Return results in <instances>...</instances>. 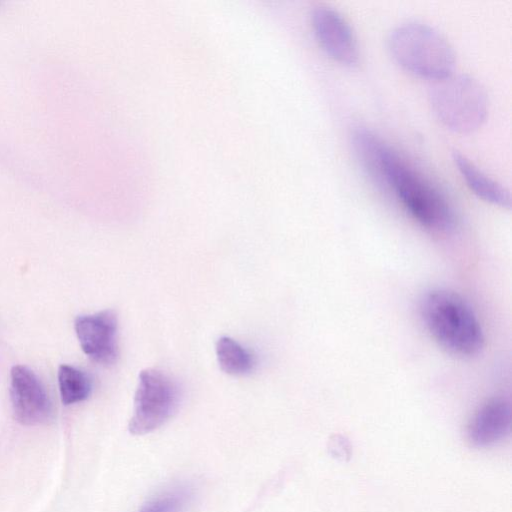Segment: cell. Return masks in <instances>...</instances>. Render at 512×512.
<instances>
[{"label":"cell","mask_w":512,"mask_h":512,"mask_svg":"<svg viewBox=\"0 0 512 512\" xmlns=\"http://www.w3.org/2000/svg\"><path fill=\"white\" fill-rule=\"evenodd\" d=\"M352 140L366 168L386 183L421 226L434 233L454 229L456 216L452 205L428 178L369 130H355Z\"/></svg>","instance_id":"1"},{"label":"cell","mask_w":512,"mask_h":512,"mask_svg":"<svg viewBox=\"0 0 512 512\" xmlns=\"http://www.w3.org/2000/svg\"><path fill=\"white\" fill-rule=\"evenodd\" d=\"M420 311L429 334L448 353L471 358L484 348L482 326L458 293L448 289L430 290L421 300Z\"/></svg>","instance_id":"2"},{"label":"cell","mask_w":512,"mask_h":512,"mask_svg":"<svg viewBox=\"0 0 512 512\" xmlns=\"http://www.w3.org/2000/svg\"><path fill=\"white\" fill-rule=\"evenodd\" d=\"M388 47L393 59L416 76L438 81L453 74L456 59L452 46L427 24L411 22L396 27Z\"/></svg>","instance_id":"3"},{"label":"cell","mask_w":512,"mask_h":512,"mask_svg":"<svg viewBox=\"0 0 512 512\" xmlns=\"http://www.w3.org/2000/svg\"><path fill=\"white\" fill-rule=\"evenodd\" d=\"M429 101L436 118L449 130L468 134L484 123L488 98L483 86L468 75L453 74L435 81Z\"/></svg>","instance_id":"4"},{"label":"cell","mask_w":512,"mask_h":512,"mask_svg":"<svg viewBox=\"0 0 512 512\" xmlns=\"http://www.w3.org/2000/svg\"><path fill=\"white\" fill-rule=\"evenodd\" d=\"M180 401V388L170 376L153 368L142 370L128 424L130 433L142 435L158 429L177 412Z\"/></svg>","instance_id":"5"},{"label":"cell","mask_w":512,"mask_h":512,"mask_svg":"<svg viewBox=\"0 0 512 512\" xmlns=\"http://www.w3.org/2000/svg\"><path fill=\"white\" fill-rule=\"evenodd\" d=\"M10 397L14 416L23 425L43 424L52 416V404L43 383L26 366L11 369Z\"/></svg>","instance_id":"6"},{"label":"cell","mask_w":512,"mask_h":512,"mask_svg":"<svg viewBox=\"0 0 512 512\" xmlns=\"http://www.w3.org/2000/svg\"><path fill=\"white\" fill-rule=\"evenodd\" d=\"M311 24L319 45L329 57L343 65L357 63V39L338 11L327 6L315 7L311 13Z\"/></svg>","instance_id":"7"},{"label":"cell","mask_w":512,"mask_h":512,"mask_svg":"<svg viewBox=\"0 0 512 512\" xmlns=\"http://www.w3.org/2000/svg\"><path fill=\"white\" fill-rule=\"evenodd\" d=\"M83 352L94 362L112 365L118 357V319L113 310L79 315L74 323Z\"/></svg>","instance_id":"8"},{"label":"cell","mask_w":512,"mask_h":512,"mask_svg":"<svg viewBox=\"0 0 512 512\" xmlns=\"http://www.w3.org/2000/svg\"><path fill=\"white\" fill-rule=\"evenodd\" d=\"M511 429V405L504 397H493L481 404L471 416L466 435L470 444L477 448L495 445L503 440Z\"/></svg>","instance_id":"9"},{"label":"cell","mask_w":512,"mask_h":512,"mask_svg":"<svg viewBox=\"0 0 512 512\" xmlns=\"http://www.w3.org/2000/svg\"><path fill=\"white\" fill-rule=\"evenodd\" d=\"M452 159L468 188L480 199L501 208H510V194L501 184L497 183L470 159L458 151H454Z\"/></svg>","instance_id":"10"},{"label":"cell","mask_w":512,"mask_h":512,"mask_svg":"<svg viewBox=\"0 0 512 512\" xmlns=\"http://www.w3.org/2000/svg\"><path fill=\"white\" fill-rule=\"evenodd\" d=\"M216 355L221 370L229 375H245L253 370L254 357L231 337L222 336L217 340Z\"/></svg>","instance_id":"11"},{"label":"cell","mask_w":512,"mask_h":512,"mask_svg":"<svg viewBox=\"0 0 512 512\" xmlns=\"http://www.w3.org/2000/svg\"><path fill=\"white\" fill-rule=\"evenodd\" d=\"M58 384L63 404L71 405L86 400L92 391V380L83 370L63 364L58 369Z\"/></svg>","instance_id":"12"},{"label":"cell","mask_w":512,"mask_h":512,"mask_svg":"<svg viewBox=\"0 0 512 512\" xmlns=\"http://www.w3.org/2000/svg\"><path fill=\"white\" fill-rule=\"evenodd\" d=\"M191 498L192 492L189 488H175L155 497L139 512H184Z\"/></svg>","instance_id":"13"},{"label":"cell","mask_w":512,"mask_h":512,"mask_svg":"<svg viewBox=\"0 0 512 512\" xmlns=\"http://www.w3.org/2000/svg\"><path fill=\"white\" fill-rule=\"evenodd\" d=\"M331 445L337 446V450L335 451V455L345 457L348 455L349 446L346 440L342 437H336L335 440L332 441Z\"/></svg>","instance_id":"14"}]
</instances>
